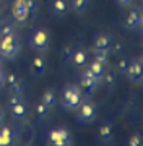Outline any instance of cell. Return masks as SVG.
<instances>
[{"instance_id": "obj_1", "label": "cell", "mask_w": 143, "mask_h": 146, "mask_svg": "<svg viewBox=\"0 0 143 146\" xmlns=\"http://www.w3.org/2000/svg\"><path fill=\"white\" fill-rule=\"evenodd\" d=\"M85 94L80 89L78 83H67L60 91L59 96V104L62 106L65 110H75L83 101H85Z\"/></svg>"}, {"instance_id": "obj_2", "label": "cell", "mask_w": 143, "mask_h": 146, "mask_svg": "<svg viewBox=\"0 0 143 146\" xmlns=\"http://www.w3.org/2000/svg\"><path fill=\"white\" fill-rule=\"evenodd\" d=\"M47 145L49 146H72V133L64 125H59L51 128L47 133Z\"/></svg>"}, {"instance_id": "obj_3", "label": "cell", "mask_w": 143, "mask_h": 146, "mask_svg": "<svg viewBox=\"0 0 143 146\" xmlns=\"http://www.w3.org/2000/svg\"><path fill=\"white\" fill-rule=\"evenodd\" d=\"M0 44H2V58L13 60V58H16L20 55V52H21V44H20L18 34L0 37Z\"/></svg>"}, {"instance_id": "obj_4", "label": "cell", "mask_w": 143, "mask_h": 146, "mask_svg": "<svg viewBox=\"0 0 143 146\" xmlns=\"http://www.w3.org/2000/svg\"><path fill=\"white\" fill-rule=\"evenodd\" d=\"M49 44H51V36H49L47 29H44V28H36V29L31 33L29 47H31L33 50L43 54L49 49Z\"/></svg>"}, {"instance_id": "obj_5", "label": "cell", "mask_w": 143, "mask_h": 146, "mask_svg": "<svg viewBox=\"0 0 143 146\" xmlns=\"http://www.w3.org/2000/svg\"><path fill=\"white\" fill-rule=\"evenodd\" d=\"M75 112H76V120H78L80 123H91V122L96 119L98 107H96L94 101H91L90 98H86V99L75 109Z\"/></svg>"}, {"instance_id": "obj_6", "label": "cell", "mask_w": 143, "mask_h": 146, "mask_svg": "<svg viewBox=\"0 0 143 146\" xmlns=\"http://www.w3.org/2000/svg\"><path fill=\"white\" fill-rule=\"evenodd\" d=\"M124 76H125L127 81H130L132 84H142V81H143V63H142V58L137 57V58L128 60L127 70H125V73H124Z\"/></svg>"}, {"instance_id": "obj_7", "label": "cell", "mask_w": 143, "mask_h": 146, "mask_svg": "<svg viewBox=\"0 0 143 146\" xmlns=\"http://www.w3.org/2000/svg\"><path fill=\"white\" fill-rule=\"evenodd\" d=\"M69 63L72 65L73 68H83L88 63V50H86L85 47H75V49H72V55H70V60Z\"/></svg>"}, {"instance_id": "obj_8", "label": "cell", "mask_w": 143, "mask_h": 146, "mask_svg": "<svg viewBox=\"0 0 143 146\" xmlns=\"http://www.w3.org/2000/svg\"><path fill=\"white\" fill-rule=\"evenodd\" d=\"M142 28V13L138 10H130L124 20V29L125 31H135V29H140Z\"/></svg>"}, {"instance_id": "obj_9", "label": "cell", "mask_w": 143, "mask_h": 146, "mask_svg": "<svg viewBox=\"0 0 143 146\" xmlns=\"http://www.w3.org/2000/svg\"><path fill=\"white\" fill-rule=\"evenodd\" d=\"M11 16L15 18L16 23H25L29 16L28 7L25 3V0H15L13 5H11Z\"/></svg>"}, {"instance_id": "obj_10", "label": "cell", "mask_w": 143, "mask_h": 146, "mask_svg": "<svg viewBox=\"0 0 143 146\" xmlns=\"http://www.w3.org/2000/svg\"><path fill=\"white\" fill-rule=\"evenodd\" d=\"M114 41V36H112L111 33L107 31H101L98 34H94V39H93V50H98V49H109V46L112 44Z\"/></svg>"}, {"instance_id": "obj_11", "label": "cell", "mask_w": 143, "mask_h": 146, "mask_svg": "<svg viewBox=\"0 0 143 146\" xmlns=\"http://www.w3.org/2000/svg\"><path fill=\"white\" fill-rule=\"evenodd\" d=\"M78 86H80V89L83 91L85 98H91V96L96 93V89H98L99 83H98L94 78H90V76H83V75H80Z\"/></svg>"}, {"instance_id": "obj_12", "label": "cell", "mask_w": 143, "mask_h": 146, "mask_svg": "<svg viewBox=\"0 0 143 146\" xmlns=\"http://www.w3.org/2000/svg\"><path fill=\"white\" fill-rule=\"evenodd\" d=\"M69 8H70V2L69 0H51L49 3V10L54 16L57 18H62L69 13Z\"/></svg>"}, {"instance_id": "obj_13", "label": "cell", "mask_w": 143, "mask_h": 146, "mask_svg": "<svg viewBox=\"0 0 143 146\" xmlns=\"http://www.w3.org/2000/svg\"><path fill=\"white\" fill-rule=\"evenodd\" d=\"M98 136H99L101 145H111L112 141H114V128H112V123H109V122L101 123L99 128H98Z\"/></svg>"}, {"instance_id": "obj_14", "label": "cell", "mask_w": 143, "mask_h": 146, "mask_svg": "<svg viewBox=\"0 0 143 146\" xmlns=\"http://www.w3.org/2000/svg\"><path fill=\"white\" fill-rule=\"evenodd\" d=\"M10 114L13 115V119L18 120V122H23V120H26L28 114H29V110H28V106L25 101H20V102H16V104L10 106Z\"/></svg>"}, {"instance_id": "obj_15", "label": "cell", "mask_w": 143, "mask_h": 146, "mask_svg": "<svg viewBox=\"0 0 143 146\" xmlns=\"http://www.w3.org/2000/svg\"><path fill=\"white\" fill-rule=\"evenodd\" d=\"M47 70V65H46V58L41 57V55H36V57L33 58L31 62V67H29V72L36 76V78H41L44 76V73Z\"/></svg>"}, {"instance_id": "obj_16", "label": "cell", "mask_w": 143, "mask_h": 146, "mask_svg": "<svg viewBox=\"0 0 143 146\" xmlns=\"http://www.w3.org/2000/svg\"><path fill=\"white\" fill-rule=\"evenodd\" d=\"M16 135L10 127H0V146H15Z\"/></svg>"}, {"instance_id": "obj_17", "label": "cell", "mask_w": 143, "mask_h": 146, "mask_svg": "<svg viewBox=\"0 0 143 146\" xmlns=\"http://www.w3.org/2000/svg\"><path fill=\"white\" fill-rule=\"evenodd\" d=\"M41 102H44V104L49 107V110L51 109H55V106L59 104V96L57 93L54 91L52 88H46L43 91V94H41Z\"/></svg>"}, {"instance_id": "obj_18", "label": "cell", "mask_w": 143, "mask_h": 146, "mask_svg": "<svg viewBox=\"0 0 143 146\" xmlns=\"http://www.w3.org/2000/svg\"><path fill=\"white\" fill-rule=\"evenodd\" d=\"M86 67L91 70V73L96 76V80L98 81H102V75H104V72H106V65H102V63L96 62L94 58H91V60H88V63H86Z\"/></svg>"}, {"instance_id": "obj_19", "label": "cell", "mask_w": 143, "mask_h": 146, "mask_svg": "<svg viewBox=\"0 0 143 146\" xmlns=\"http://www.w3.org/2000/svg\"><path fill=\"white\" fill-rule=\"evenodd\" d=\"M90 0H70V8L75 15H83L88 8Z\"/></svg>"}, {"instance_id": "obj_20", "label": "cell", "mask_w": 143, "mask_h": 146, "mask_svg": "<svg viewBox=\"0 0 143 146\" xmlns=\"http://www.w3.org/2000/svg\"><path fill=\"white\" fill-rule=\"evenodd\" d=\"M93 58L96 62L102 63V65H107L109 63V49H98V50H93Z\"/></svg>"}, {"instance_id": "obj_21", "label": "cell", "mask_w": 143, "mask_h": 146, "mask_svg": "<svg viewBox=\"0 0 143 146\" xmlns=\"http://www.w3.org/2000/svg\"><path fill=\"white\" fill-rule=\"evenodd\" d=\"M34 115L37 117V120H46L49 115V107L44 102H36V106H34Z\"/></svg>"}, {"instance_id": "obj_22", "label": "cell", "mask_w": 143, "mask_h": 146, "mask_svg": "<svg viewBox=\"0 0 143 146\" xmlns=\"http://www.w3.org/2000/svg\"><path fill=\"white\" fill-rule=\"evenodd\" d=\"M102 81L109 86V89L116 86V81H117V72L116 70H109V72H104L102 75Z\"/></svg>"}, {"instance_id": "obj_23", "label": "cell", "mask_w": 143, "mask_h": 146, "mask_svg": "<svg viewBox=\"0 0 143 146\" xmlns=\"http://www.w3.org/2000/svg\"><path fill=\"white\" fill-rule=\"evenodd\" d=\"M11 34H16V28L15 25H11V23H2L0 25V37L3 36H11Z\"/></svg>"}, {"instance_id": "obj_24", "label": "cell", "mask_w": 143, "mask_h": 146, "mask_svg": "<svg viewBox=\"0 0 143 146\" xmlns=\"http://www.w3.org/2000/svg\"><path fill=\"white\" fill-rule=\"evenodd\" d=\"M127 65H128V60H127L125 57L119 58V60H117V63H116V72H117V75H124V73H125V70H127Z\"/></svg>"}, {"instance_id": "obj_25", "label": "cell", "mask_w": 143, "mask_h": 146, "mask_svg": "<svg viewBox=\"0 0 143 146\" xmlns=\"http://www.w3.org/2000/svg\"><path fill=\"white\" fill-rule=\"evenodd\" d=\"M10 89H11V94H16V96H20V98H23V96H25V89H23V83H21V80H18L16 83L11 84Z\"/></svg>"}, {"instance_id": "obj_26", "label": "cell", "mask_w": 143, "mask_h": 146, "mask_svg": "<svg viewBox=\"0 0 143 146\" xmlns=\"http://www.w3.org/2000/svg\"><path fill=\"white\" fill-rule=\"evenodd\" d=\"M127 146H142V135L138 133L130 135V138L127 140Z\"/></svg>"}, {"instance_id": "obj_27", "label": "cell", "mask_w": 143, "mask_h": 146, "mask_svg": "<svg viewBox=\"0 0 143 146\" xmlns=\"http://www.w3.org/2000/svg\"><path fill=\"white\" fill-rule=\"evenodd\" d=\"M25 3H26L28 7V11H29V15H36V11H37V2L36 0H25Z\"/></svg>"}, {"instance_id": "obj_28", "label": "cell", "mask_w": 143, "mask_h": 146, "mask_svg": "<svg viewBox=\"0 0 143 146\" xmlns=\"http://www.w3.org/2000/svg\"><path fill=\"white\" fill-rule=\"evenodd\" d=\"M70 55H72V47H70V46H65L64 50H62V60H64L65 63H69Z\"/></svg>"}, {"instance_id": "obj_29", "label": "cell", "mask_w": 143, "mask_h": 146, "mask_svg": "<svg viewBox=\"0 0 143 146\" xmlns=\"http://www.w3.org/2000/svg\"><path fill=\"white\" fill-rule=\"evenodd\" d=\"M109 50H111L112 54H119L122 50V42H114L112 41V44L109 46Z\"/></svg>"}, {"instance_id": "obj_30", "label": "cell", "mask_w": 143, "mask_h": 146, "mask_svg": "<svg viewBox=\"0 0 143 146\" xmlns=\"http://www.w3.org/2000/svg\"><path fill=\"white\" fill-rule=\"evenodd\" d=\"M23 98H20V96H16V94H11L10 93V96H8V107L10 106H13V104H16V102H20Z\"/></svg>"}, {"instance_id": "obj_31", "label": "cell", "mask_w": 143, "mask_h": 146, "mask_svg": "<svg viewBox=\"0 0 143 146\" xmlns=\"http://www.w3.org/2000/svg\"><path fill=\"white\" fill-rule=\"evenodd\" d=\"M116 2L120 8H127V7H130L133 3V0H116Z\"/></svg>"}, {"instance_id": "obj_32", "label": "cell", "mask_w": 143, "mask_h": 146, "mask_svg": "<svg viewBox=\"0 0 143 146\" xmlns=\"http://www.w3.org/2000/svg\"><path fill=\"white\" fill-rule=\"evenodd\" d=\"M3 86H5V76H0V93H2Z\"/></svg>"}, {"instance_id": "obj_33", "label": "cell", "mask_w": 143, "mask_h": 146, "mask_svg": "<svg viewBox=\"0 0 143 146\" xmlns=\"http://www.w3.org/2000/svg\"><path fill=\"white\" fill-rule=\"evenodd\" d=\"M3 115H5V114H3V110L0 109V127L3 125Z\"/></svg>"}, {"instance_id": "obj_34", "label": "cell", "mask_w": 143, "mask_h": 146, "mask_svg": "<svg viewBox=\"0 0 143 146\" xmlns=\"http://www.w3.org/2000/svg\"><path fill=\"white\" fill-rule=\"evenodd\" d=\"M7 75V72H5V68L2 67V63H0V76H5Z\"/></svg>"}, {"instance_id": "obj_35", "label": "cell", "mask_w": 143, "mask_h": 146, "mask_svg": "<svg viewBox=\"0 0 143 146\" xmlns=\"http://www.w3.org/2000/svg\"><path fill=\"white\" fill-rule=\"evenodd\" d=\"M2 23H3V16L0 15V25H2Z\"/></svg>"}, {"instance_id": "obj_36", "label": "cell", "mask_w": 143, "mask_h": 146, "mask_svg": "<svg viewBox=\"0 0 143 146\" xmlns=\"http://www.w3.org/2000/svg\"><path fill=\"white\" fill-rule=\"evenodd\" d=\"M0 58H2V44H0Z\"/></svg>"}, {"instance_id": "obj_37", "label": "cell", "mask_w": 143, "mask_h": 146, "mask_svg": "<svg viewBox=\"0 0 143 146\" xmlns=\"http://www.w3.org/2000/svg\"><path fill=\"white\" fill-rule=\"evenodd\" d=\"M2 2H3V0H0V3H2Z\"/></svg>"}]
</instances>
